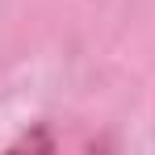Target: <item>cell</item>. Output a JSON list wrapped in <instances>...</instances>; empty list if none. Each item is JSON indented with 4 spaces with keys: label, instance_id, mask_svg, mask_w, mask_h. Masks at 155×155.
Returning <instances> with one entry per match:
<instances>
[{
    "label": "cell",
    "instance_id": "cell-1",
    "mask_svg": "<svg viewBox=\"0 0 155 155\" xmlns=\"http://www.w3.org/2000/svg\"><path fill=\"white\" fill-rule=\"evenodd\" d=\"M25 147H29V151H54V138L46 134V130H38V134H21L8 151H25Z\"/></svg>",
    "mask_w": 155,
    "mask_h": 155
}]
</instances>
